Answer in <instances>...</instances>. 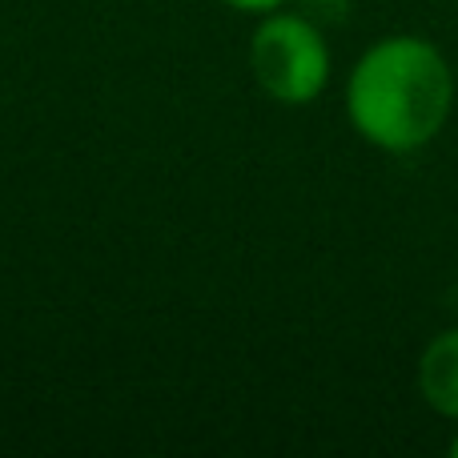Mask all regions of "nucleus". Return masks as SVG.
<instances>
[{
    "instance_id": "nucleus-1",
    "label": "nucleus",
    "mask_w": 458,
    "mask_h": 458,
    "mask_svg": "<svg viewBox=\"0 0 458 458\" xmlns=\"http://www.w3.org/2000/svg\"><path fill=\"white\" fill-rule=\"evenodd\" d=\"M454 77L446 56L422 37H382L358 56L346 81L350 125L386 153H414L451 117Z\"/></svg>"
},
{
    "instance_id": "nucleus-2",
    "label": "nucleus",
    "mask_w": 458,
    "mask_h": 458,
    "mask_svg": "<svg viewBox=\"0 0 458 458\" xmlns=\"http://www.w3.org/2000/svg\"><path fill=\"white\" fill-rule=\"evenodd\" d=\"M250 64L258 85L282 105H306L330 81V48L310 16L269 13L253 32Z\"/></svg>"
},
{
    "instance_id": "nucleus-3",
    "label": "nucleus",
    "mask_w": 458,
    "mask_h": 458,
    "mask_svg": "<svg viewBox=\"0 0 458 458\" xmlns=\"http://www.w3.org/2000/svg\"><path fill=\"white\" fill-rule=\"evenodd\" d=\"M419 394L435 414L458 422V330H443L422 350Z\"/></svg>"
},
{
    "instance_id": "nucleus-4",
    "label": "nucleus",
    "mask_w": 458,
    "mask_h": 458,
    "mask_svg": "<svg viewBox=\"0 0 458 458\" xmlns=\"http://www.w3.org/2000/svg\"><path fill=\"white\" fill-rule=\"evenodd\" d=\"M225 4L242 8V13H274V8L285 4V0H225Z\"/></svg>"
},
{
    "instance_id": "nucleus-5",
    "label": "nucleus",
    "mask_w": 458,
    "mask_h": 458,
    "mask_svg": "<svg viewBox=\"0 0 458 458\" xmlns=\"http://www.w3.org/2000/svg\"><path fill=\"white\" fill-rule=\"evenodd\" d=\"M451 458H458V430H454V438H451Z\"/></svg>"
}]
</instances>
